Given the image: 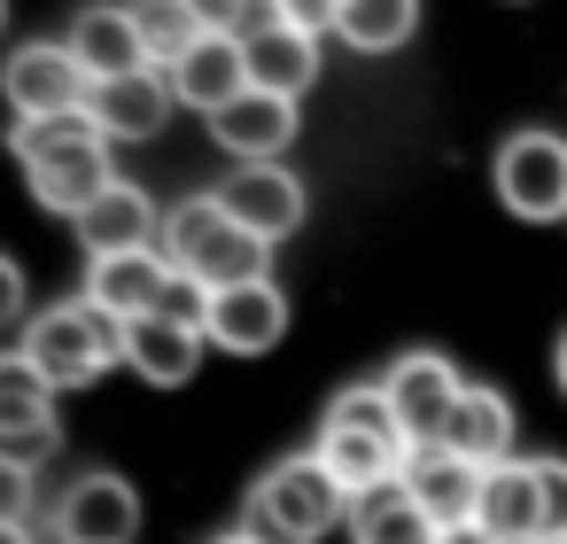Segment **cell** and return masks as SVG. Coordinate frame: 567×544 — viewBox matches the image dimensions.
<instances>
[{
	"label": "cell",
	"instance_id": "cell-32",
	"mask_svg": "<svg viewBox=\"0 0 567 544\" xmlns=\"http://www.w3.org/2000/svg\"><path fill=\"white\" fill-rule=\"evenodd\" d=\"M187 9H195L203 24H218V32H234V17H241V9H265V0H187Z\"/></svg>",
	"mask_w": 567,
	"mask_h": 544
},
{
	"label": "cell",
	"instance_id": "cell-38",
	"mask_svg": "<svg viewBox=\"0 0 567 544\" xmlns=\"http://www.w3.org/2000/svg\"><path fill=\"white\" fill-rule=\"evenodd\" d=\"M536 544H567V536H536Z\"/></svg>",
	"mask_w": 567,
	"mask_h": 544
},
{
	"label": "cell",
	"instance_id": "cell-5",
	"mask_svg": "<svg viewBox=\"0 0 567 544\" xmlns=\"http://www.w3.org/2000/svg\"><path fill=\"white\" fill-rule=\"evenodd\" d=\"M489 187L513 218L544 226V218H567V141L559 133H513L497 156H489Z\"/></svg>",
	"mask_w": 567,
	"mask_h": 544
},
{
	"label": "cell",
	"instance_id": "cell-12",
	"mask_svg": "<svg viewBox=\"0 0 567 544\" xmlns=\"http://www.w3.org/2000/svg\"><path fill=\"white\" fill-rule=\"evenodd\" d=\"M164 79H172L179 110L218 117L226 102H241V94H249V55H241V32H218V24H210V32H203V40H195L172 71H164Z\"/></svg>",
	"mask_w": 567,
	"mask_h": 544
},
{
	"label": "cell",
	"instance_id": "cell-7",
	"mask_svg": "<svg viewBox=\"0 0 567 544\" xmlns=\"http://www.w3.org/2000/svg\"><path fill=\"white\" fill-rule=\"evenodd\" d=\"M381 397H389V412H396V428H404L412 443H443V428H451V412H458V397H466V373H458L443 350H404V358L381 373Z\"/></svg>",
	"mask_w": 567,
	"mask_h": 544
},
{
	"label": "cell",
	"instance_id": "cell-30",
	"mask_svg": "<svg viewBox=\"0 0 567 544\" xmlns=\"http://www.w3.org/2000/svg\"><path fill=\"white\" fill-rule=\"evenodd\" d=\"M32 319V288H24V265L9 257V249H0V335H9V327H24Z\"/></svg>",
	"mask_w": 567,
	"mask_h": 544
},
{
	"label": "cell",
	"instance_id": "cell-35",
	"mask_svg": "<svg viewBox=\"0 0 567 544\" xmlns=\"http://www.w3.org/2000/svg\"><path fill=\"white\" fill-rule=\"evenodd\" d=\"M551 381H559V389H567V335H559V342H551Z\"/></svg>",
	"mask_w": 567,
	"mask_h": 544
},
{
	"label": "cell",
	"instance_id": "cell-17",
	"mask_svg": "<svg viewBox=\"0 0 567 544\" xmlns=\"http://www.w3.org/2000/svg\"><path fill=\"white\" fill-rule=\"evenodd\" d=\"M63 40H71V55L86 63L94 86H110V79H125V71H148L141 24H133V0H125V9H117V0H94V9H79V24H71Z\"/></svg>",
	"mask_w": 567,
	"mask_h": 544
},
{
	"label": "cell",
	"instance_id": "cell-25",
	"mask_svg": "<svg viewBox=\"0 0 567 544\" xmlns=\"http://www.w3.org/2000/svg\"><path fill=\"white\" fill-rule=\"evenodd\" d=\"M48 420H55V381L24 350H0V435L9 428H48Z\"/></svg>",
	"mask_w": 567,
	"mask_h": 544
},
{
	"label": "cell",
	"instance_id": "cell-8",
	"mask_svg": "<svg viewBox=\"0 0 567 544\" xmlns=\"http://www.w3.org/2000/svg\"><path fill=\"white\" fill-rule=\"evenodd\" d=\"M55 544H133L141 536V490L125 474H79L55 505H48Z\"/></svg>",
	"mask_w": 567,
	"mask_h": 544
},
{
	"label": "cell",
	"instance_id": "cell-19",
	"mask_svg": "<svg viewBox=\"0 0 567 544\" xmlns=\"http://www.w3.org/2000/svg\"><path fill=\"white\" fill-rule=\"evenodd\" d=\"M86 296L133 327V319H148V311H164V296H172V265H164V249L94 257V265H86Z\"/></svg>",
	"mask_w": 567,
	"mask_h": 544
},
{
	"label": "cell",
	"instance_id": "cell-20",
	"mask_svg": "<svg viewBox=\"0 0 567 544\" xmlns=\"http://www.w3.org/2000/svg\"><path fill=\"white\" fill-rule=\"evenodd\" d=\"M241 55H249V86L288 94V102H303L311 79H319V40H311V32H288V24H272V17L241 32Z\"/></svg>",
	"mask_w": 567,
	"mask_h": 544
},
{
	"label": "cell",
	"instance_id": "cell-22",
	"mask_svg": "<svg viewBox=\"0 0 567 544\" xmlns=\"http://www.w3.org/2000/svg\"><path fill=\"white\" fill-rule=\"evenodd\" d=\"M350 544H435V513L404 482H381L350 497Z\"/></svg>",
	"mask_w": 567,
	"mask_h": 544
},
{
	"label": "cell",
	"instance_id": "cell-11",
	"mask_svg": "<svg viewBox=\"0 0 567 544\" xmlns=\"http://www.w3.org/2000/svg\"><path fill=\"white\" fill-rule=\"evenodd\" d=\"M396 482L435 513V528H451V521H474V513H482V482H489V466L466 459V451H451V443H412V459H404Z\"/></svg>",
	"mask_w": 567,
	"mask_h": 544
},
{
	"label": "cell",
	"instance_id": "cell-26",
	"mask_svg": "<svg viewBox=\"0 0 567 544\" xmlns=\"http://www.w3.org/2000/svg\"><path fill=\"white\" fill-rule=\"evenodd\" d=\"M133 24H141V48H148V63H156V71H172V63L210 32V24L187 9V0H133Z\"/></svg>",
	"mask_w": 567,
	"mask_h": 544
},
{
	"label": "cell",
	"instance_id": "cell-14",
	"mask_svg": "<svg viewBox=\"0 0 567 544\" xmlns=\"http://www.w3.org/2000/svg\"><path fill=\"white\" fill-rule=\"evenodd\" d=\"M24 187H32V203H40V211H55V218L94 211V203L117 187V172H110V141H86V148H63V156L24 164Z\"/></svg>",
	"mask_w": 567,
	"mask_h": 544
},
{
	"label": "cell",
	"instance_id": "cell-10",
	"mask_svg": "<svg viewBox=\"0 0 567 544\" xmlns=\"http://www.w3.org/2000/svg\"><path fill=\"white\" fill-rule=\"evenodd\" d=\"M218 203H226V218L249 226L257 242H288V234L303 226V211H311V195H303V179H296L288 164H234V179L218 187Z\"/></svg>",
	"mask_w": 567,
	"mask_h": 544
},
{
	"label": "cell",
	"instance_id": "cell-13",
	"mask_svg": "<svg viewBox=\"0 0 567 544\" xmlns=\"http://www.w3.org/2000/svg\"><path fill=\"white\" fill-rule=\"evenodd\" d=\"M210 141H218L234 164H280V156L296 148V102L249 86L241 102H226V110L210 117Z\"/></svg>",
	"mask_w": 567,
	"mask_h": 544
},
{
	"label": "cell",
	"instance_id": "cell-15",
	"mask_svg": "<svg viewBox=\"0 0 567 544\" xmlns=\"http://www.w3.org/2000/svg\"><path fill=\"white\" fill-rule=\"evenodd\" d=\"M203 350H210V335H203L195 319H172V311H148V319L125 327V366H133L148 389H179V381H195Z\"/></svg>",
	"mask_w": 567,
	"mask_h": 544
},
{
	"label": "cell",
	"instance_id": "cell-24",
	"mask_svg": "<svg viewBox=\"0 0 567 544\" xmlns=\"http://www.w3.org/2000/svg\"><path fill=\"white\" fill-rule=\"evenodd\" d=\"M412 32H420V0H342V24H334L350 55H396L412 48Z\"/></svg>",
	"mask_w": 567,
	"mask_h": 544
},
{
	"label": "cell",
	"instance_id": "cell-29",
	"mask_svg": "<svg viewBox=\"0 0 567 544\" xmlns=\"http://www.w3.org/2000/svg\"><path fill=\"white\" fill-rule=\"evenodd\" d=\"M536 497H544V536H567V459H536Z\"/></svg>",
	"mask_w": 567,
	"mask_h": 544
},
{
	"label": "cell",
	"instance_id": "cell-28",
	"mask_svg": "<svg viewBox=\"0 0 567 544\" xmlns=\"http://www.w3.org/2000/svg\"><path fill=\"white\" fill-rule=\"evenodd\" d=\"M265 17H272V24H288V32L327 40V32L342 24V0H265Z\"/></svg>",
	"mask_w": 567,
	"mask_h": 544
},
{
	"label": "cell",
	"instance_id": "cell-34",
	"mask_svg": "<svg viewBox=\"0 0 567 544\" xmlns=\"http://www.w3.org/2000/svg\"><path fill=\"white\" fill-rule=\"evenodd\" d=\"M0 544H40V536H32V521H0Z\"/></svg>",
	"mask_w": 567,
	"mask_h": 544
},
{
	"label": "cell",
	"instance_id": "cell-18",
	"mask_svg": "<svg viewBox=\"0 0 567 544\" xmlns=\"http://www.w3.org/2000/svg\"><path fill=\"white\" fill-rule=\"evenodd\" d=\"M172 102H179V94H172V79L148 63V71H125V79L94 86V102H86V110H94V125H102V133H110V148H117V141H156V133H164V117H172Z\"/></svg>",
	"mask_w": 567,
	"mask_h": 544
},
{
	"label": "cell",
	"instance_id": "cell-36",
	"mask_svg": "<svg viewBox=\"0 0 567 544\" xmlns=\"http://www.w3.org/2000/svg\"><path fill=\"white\" fill-rule=\"evenodd\" d=\"M210 544H265L257 528H226V536H210Z\"/></svg>",
	"mask_w": 567,
	"mask_h": 544
},
{
	"label": "cell",
	"instance_id": "cell-4",
	"mask_svg": "<svg viewBox=\"0 0 567 544\" xmlns=\"http://www.w3.org/2000/svg\"><path fill=\"white\" fill-rule=\"evenodd\" d=\"M17 350H24L55 389H79V381H94L102 366H117V358H125V319H117V311H102L94 296H71V304L32 311Z\"/></svg>",
	"mask_w": 567,
	"mask_h": 544
},
{
	"label": "cell",
	"instance_id": "cell-6",
	"mask_svg": "<svg viewBox=\"0 0 567 544\" xmlns=\"http://www.w3.org/2000/svg\"><path fill=\"white\" fill-rule=\"evenodd\" d=\"M0 102L17 117H63V110L94 102V79L71 55V40H24V48H9V63H0Z\"/></svg>",
	"mask_w": 567,
	"mask_h": 544
},
{
	"label": "cell",
	"instance_id": "cell-31",
	"mask_svg": "<svg viewBox=\"0 0 567 544\" xmlns=\"http://www.w3.org/2000/svg\"><path fill=\"white\" fill-rule=\"evenodd\" d=\"M32 474L24 466H9V459H0V521H32Z\"/></svg>",
	"mask_w": 567,
	"mask_h": 544
},
{
	"label": "cell",
	"instance_id": "cell-37",
	"mask_svg": "<svg viewBox=\"0 0 567 544\" xmlns=\"http://www.w3.org/2000/svg\"><path fill=\"white\" fill-rule=\"evenodd\" d=\"M0 40H9V0H0Z\"/></svg>",
	"mask_w": 567,
	"mask_h": 544
},
{
	"label": "cell",
	"instance_id": "cell-27",
	"mask_svg": "<svg viewBox=\"0 0 567 544\" xmlns=\"http://www.w3.org/2000/svg\"><path fill=\"white\" fill-rule=\"evenodd\" d=\"M86 141H110V133L94 125V110H63V117H17V133H9L17 164H40V156H63V148H86Z\"/></svg>",
	"mask_w": 567,
	"mask_h": 544
},
{
	"label": "cell",
	"instance_id": "cell-1",
	"mask_svg": "<svg viewBox=\"0 0 567 544\" xmlns=\"http://www.w3.org/2000/svg\"><path fill=\"white\" fill-rule=\"evenodd\" d=\"M156 249H164V265H172L179 280H195L203 296L241 288V280H265V257H272V242H257L249 226H234L218 195H187L179 211H164Z\"/></svg>",
	"mask_w": 567,
	"mask_h": 544
},
{
	"label": "cell",
	"instance_id": "cell-2",
	"mask_svg": "<svg viewBox=\"0 0 567 544\" xmlns=\"http://www.w3.org/2000/svg\"><path fill=\"white\" fill-rule=\"evenodd\" d=\"M311 451L327 459V474H334L350 497H365V490H381V482H396V474H404L412 435L396 428V412H389L381 381H365V389H342V397L327 404V420H319V443H311Z\"/></svg>",
	"mask_w": 567,
	"mask_h": 544
},
{
	"label": "cell",
	"instance_id": "cell-3",
	"mask_svg": "<svg viewBox=\"0 0 567 544\" xmlns=\"http://www.w3.org/2000/svg\"><path fill=\"white\" fill-rule=\"evenodd\" d=\"M334 521H350V490L327 474L319 451H296V459L265 466L249 505H241V528H257L265 544H319Z\"/></svg>",
	"mask_w": 567,
	"mask_h": 544
},
{
	"label": "cell",
	"instance_id": "cell-33",
	"mask_svg": "<svg viewBox=\"0 0 567 544\" xmlns=\"http://www.w3.org/2000/svg\"><path fill=\"white\" fill-rule=\"evenodd\" d=\"M435 544H497L482 521H451V528H435Z\"/></svg>",
	"mask_w": 567,
	"mask_h": 544
},
{
	"label": "cell",
	"instance_id": "cell-16",
	"mask_svg": "<svg viewBox=\"0 0 567 544\" xmlns=\"http://www.w3.org/2000/svg\"><path fill=\"white\" fill-rule=\"evenodd\" d=\"M71 234H79V249H86V265H94V257H125V249H156L164 211H156L133 179H117L94 211H79V218H71Z\"/></svg>",
	"mask_w": 567,
	"mask_h": 544
},
{
	"label": "cell",
	"instance_id": "cell-9",
	"mask_svg": "<svg viewBox=\"0 0 567 544\" xmlns=\"http://www.w3.org/2000/svg\"><path fill=\"white\" fill-rule=\"evenodd\" d=\"M203 335H210V350H226V358H265V350H280V335H288V296H280V280L265 273V280L218 288V296L203 304Z\"/></svg>",
	"mask_w": 567,
	"mask_h": 544
},
{
	"label": "cell",
	"instance_id": "cell-23",
	"mask_svg": "<svg viewBox=\"0 0 567 544\" xmlns=\"http://www.w3.org/2000/svg\"><path fill=\"white\" fill-rule=\"evenodd\" d=\"M443 443L466 451V459H482V466H505V459H513V404H505L489 381H466V397H458Z\"/></svg>",
	"mask_w": 567,
	"mask_h": 544
},
{
	"label": "cell",
	"instance_id": "cell-21",
	"mask_svg": "<svg viewBox=\"0 0 567 544\" xmlns=\"http://www.w3.org/2000/svg\"><path fill=\"white\" fill-rule=\"evenodd\" d=\"M497 544H536L544 536V497H536V459H505L482 482V513H474Z\"/></svg>",
	"mask_w": 567,
	"mask_h": 544
}]
</instances>
